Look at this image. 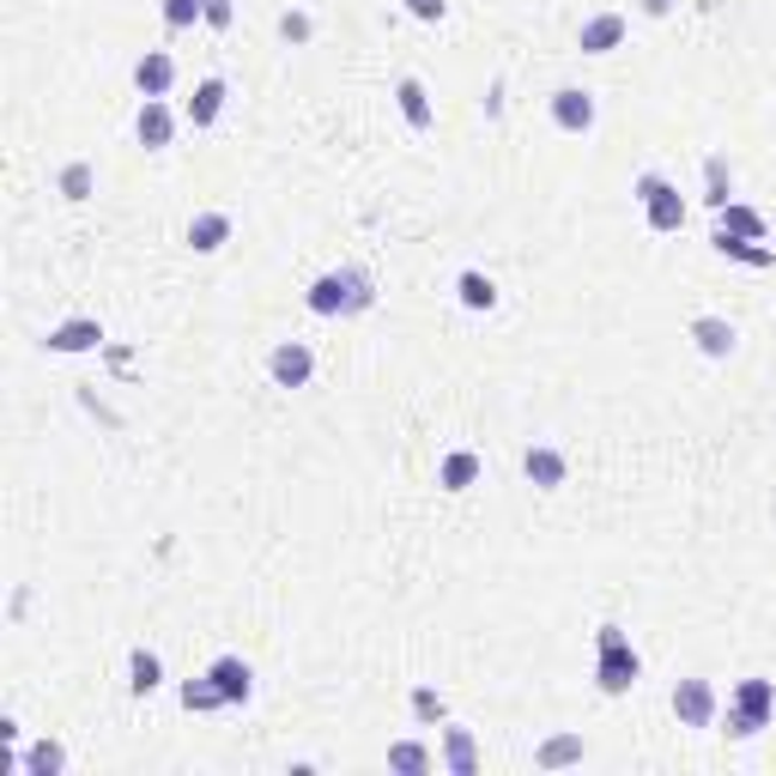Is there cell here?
I'll list each match as a JSON object with an SVG mask.
<instances>
[{
  "label": "cell",
  "instance_id": "cell-11",
  "mask_svg": "<svg viewBox=\"0 0 776 776\" xmlns=\"http://www.w3.org/2000/svg\"><path fill=\"white\" fill-rule=\"evenodd\" d=\"M103 346V321L98 316H73L61 328H49V353H92Z\"/></svg>",
  "mask_w": 776,
  "mask_h": 776
},
{
  "label": "cell",
  "instance_id": "cell-7",
  "mask_svg": "<svg viewBox=\"0 0 776 776\" xmlns=\"http://www.w3.org/2000/svg\"><path fill=\"white\" fill-rule=\"evenodd\" d=\"M552 122H559L564 134H589V127H594V92H582V85H559V92H552Z\"/></svg>",
  "mask_w": 776,
  "mask_h": 776
},
{
  "label": "cell",
  "instance_id": "cell-16",
  "mask_svg": "<svg viewBox=\"0 0 776 776\" xmlns=\"http://www.w3.org/2000/svg\"><path fill=\"white\" fill-rule=\"evenodd\" d=\"M692 340H697V353H704V358H728L741 334H734V321H722V316H697L692 321Z\"/></svg>",
  "mask_w": 776,
  "mask_h": 776
},
{
  "label": "cell",
  "instance_id": "cell-15",
  "mask_svg": "<svg viewBox=\"0 0 776 776\" xmlns=\"http://www.w3.org/2000/svg\"><path fill=\"white\" fill-rule=\"evenodd\" d=\"M395 98H400V115H407V127H419V134H425V127L437 122V110H431V92H425V80H412V73H407V80H395Z\"/></svg>",
  "mask_w": 776,
  "mask_h": 776
},
{
  "label": "cell",
  "instance_id": "cell-2",
  "mask_svg": "<svg viewBox=\"0 0 776 776\" xmlns=\"http://www.w3.org/2000/svg\"><path fill=\"white\" fill-rule=\"evenodd\" d=\"M643 662L637 650H631V637L619 625H601V637H594V685H601L606 697H625L631 685H637Z\"/></svg>",
  "mask_w": 776,
  "mask_h": 776
},
{
  "label": "cell",
  "instance_id": "cell-6",
  "mask_svg": "<svg viewBox=\"0 0 776 776\" xmlns=\"http://www.w3.org/2000/svg\"><path fill=\"white\" fill-rule=\"evenodd\" d=\"M134 134H140V146H146V152H164V146H171V140H176V115H171V103H164V98H146V103H140Z\"/></svg>",
  "mask_w": 776,
  "mask_h": 776
},
{
  "label": "cell",
  "instance_id": "cell-34",
  "mask_svg": "<svg viewBox=\"0 0 776 776\" xmlns=\"http://www.w3.org/2000/svg\"><path fill=\"white\" fill-rule=\"evenodd\" d=\"M674 7H680V0H643V12H650V19H667Z\"/></svg>",
  "mask_w": 776,
  "mask_h": 776
},
{
  "label": "cell",
  "instance_id": "cell-4",
  "mask_svg": "<svg viewBox=\"0 0 776 776\" xmlns=\"http://www.w3.org/2000/svg\"><path fill=\"white\" fill-rule=\"evenodd\" d=\"M716 685L709 680H680L674 685V716L685 722V728H709V722H716Z\"/></svg>",
  "mask_w": 776,
  "mask_h": 776
},
{
  "label": "cell",
  "instance_id": "cell-14",
  "mask_svg": "<svg viewBox=\"0 0 776 776\" xmlns=\"http://www.w3.org/2000/svg\"><path fill=\"white\" fill-rule=\"evenodd\" d=\"M734 709H741V716H753L758 728H770V716H776V685H770V680H741V692H734Z\"/></svg>",
  "mask_w": 776,
  "mask_h": 776
},
{
  "label": "cell",
  "instance_id": "cell-25",
  "mask_svg": "<svg viewBox=\"0 0 776 776\" xmlns=\"http://www.w3.org/2000/svg\"><path fill=\"white\" fill-rule=\"evenodd\" d=\"M92 188H98V171L85 159H73L68 171H61V194H68V201H92Z\"/></svg>",
  "mask_w": 776,
  "mask_h": 776
},
{
  "label": "cell",
  "instance_id": "cell-1",
  "mask_svg": "<svg viewBox=\"0 0 776 776\" xmlns=\"http://www.w3.org/2000/svg\"><path fill=\"white\" fill-rule=\"evenodd\" d=\"M304 304L316 309V316H365V309L377 304V286H370L365 267H334V274H321L316 286L304 292Z\"/></svg>",
  "mask_w": 776,
  "mask_h": 776
},
{
  "label": "cell",
  "instance_id": "cell-21",
  "mask_svg": "<svg viewBox=\"0 0 776 776\" xmlns=\"http://www.w3.org/2000/svg\"><path fill=\"white\" fill-rule=\"evenodd\" d=\"M456 292H461V304H468V309H491V304H498V286H491L480 267H468V274L456 279Z\"/></svg>",
  "mask_w": 776,
  "mask_h": 776
},
{
  "label": "cell",
  "instance_id": "cell-8",
  "mask_svg": "<svg viewBox=\"0 0 776 776\" xmlns=\"http://www.w3.org/2000/svg\"><path fill=\"white\" fill-rule=\"evenodd\" d=\"M206 674H213V685L225 692V704H249V697H255V667L243 662V655H218Z\"/></svg>",
  "mask_w": 776,
  "mask_h": 776
},
{
  "label": "cell",
  "instance_id": "cell-26",
  "mask_svg": "<svg viewBox=\"0 0 776 776\" xmlns=\"http://www.w3.org/2000/svg\"><path fill=\"white\" fill-rule=\"evenodd\" d=\"M24 770H31V776H55V770H68V753H61L55 741H37L31 753H24Z\"/></svg>",
  "mask_w": 776,
  "mask_h": 776
},
{
  "label": "cell",
  "instance_id": "cell-22",
  "mask_svg": "<svg viewBox=\"0 0 776 776\" xmlns=\"http://www.w3.org/2000/svg\"><path fill=\"white\" fill-rule=\"evenodd\" d=\"M722 237H765V218L753 213V206H722Z\"/></svg>",
  "mask_w": 776,
  "mask_h": 776
},
{
  "label": "cell",
  "instance_id": "cell-24",
  "mask_svg": "<svg viewBox=\"0 0 776 776\" xmlns=\"http://www.w3.org/2000/svg\"><path fill=\"white\" fill-rule=\"evenodd\" d=\"M388 770H407V776H425L431 770V753H425L419 741H395L388 746Z\"/></svg>",
  "mask_w": 776,
  "mask_h": 776
},
{
  "label": "cell",
  "instance_id": "cell-5",
  "mask_svg": "<svg viewBox=\"0 0 776 776\" xmlns=\"http://www.w3.org/2000/svg\"><path fill=\"white\" fill-rule=\"evenodd\" d=\"M267 370H274L279 388H304L309 377H316V353H309L304 340H279L274 353H267Z\"/></svg>",
  "mask_w": 776,
  "mask_h": 776
},
{
  "label": "cell",
  "instance_id": "cell-3",
  "mask_svg": "<svg viewBox=\"0 0 776 776\" xmlns=\"http://www.w3.org/2000/svg\"><path fill=\"white\" fill-rule=\"evenodd\" d=\"M637 201H643V218H650V231H662V237H674V231L685 225V201H680V188L667 183L662 171H643V176H637Z\"/></svg>",
  "mask_w": 776,
  "mask_h": 776
},
{
  "label": "cell",
  "instance_id": "cell-9",
  "mask_svg": "<svg viewBox=\"0 0 776 776\" xmlns=\"http://www.w3.org/2000/svg\"><path fill=\"white\" fill-rule=\"evenodd\" d=\"M625 43V12H594V19H582L576 31V49L582 55H606V49Z\"/></svg>",
  "mask_w": 776,
  "mask_h": 776
},
{
  "label": "cell",
  "instance_id": "cell-19",
  "mask_svg": "<svg viewBox=\"0 0 776 776\" xmlns=\"http://www.w3.org/2000/svg\"><path fill=\"white\" fill-rule=\"evenodd\" d=\"M159 685H164V662H159V655H152V650H134V655H127V692H134V697H152Z\"/></svg>",
  "mask_w": 776,
  "mask_h": 776
},
{
  "label": "cell",
  "instance_id": "cell-30",
  "mask_svg": "<svg viewBox=\"0 0 776 776\" xmlns=\"http://www.w3.org/2000/svg\"><path fill=\"white\" fill-rule=\"evenodd\" d=\"M407 12H412V19H425V24H437L449 12V0H407Z\"/></svg>",
  "mask_w": 776,
  "mask_h": 776
},
{
  "label": "cell",
  "instance_id": "cell-32",
  "mask_svg": "<svg viewBox=\"0 0 776 776\" xmlns=\"http://www.w3.org/2000/svg\"><path fill=\"white\" fill-rule=\"evenodd\" d=\"M231 19H237V7H231V0H206V24H213V31H225Z\"/></svg>",
  "mask_w": 776,
  "mask_h": 776
},
{
  "label": "cell",
  "instance_id": "cell-31",
  "mask_svg": "<svg viewBox=\"0 0 776 776\" xmlns=\"http://www.w3.org/2000/svg\"><path fill=\"white\" fill-rule=\"evenodd\" d=\"M722 722H728V734H734V741H753V734H758V722H753V716H741L734 704H728V716H722Z\"/></svg>",
  "mask_w": 776,
  "mask_h": 776
},
{
  "label": "cell",
  "instance_id": "cell-12",
  "mask_svg": "<svg viewBox=\"0 0 776 776\" xmlns=\"http://www.w3.org/2000/svg\"><path fill=\"white\" fill-rule=\"evenodd\" d=\"M134 85H140L146 98H164V92L176 85V61L164 55V49H146V55L134 61Z\"/></svg>",
  "mask_w": 776,
  "mask_h": 776
},
{
  "label": "cell",
  "instance_id": "cell-27",
  "mask_svg": "<svg viewBox=\"0 0 776 776\" xmlns=\"http://www.w3.org/2000/svg\"><path fill=\"white\" fill-rule=\"evenodd\" d=\"M183 709H225V692L213 685V674H201V680L183 685Z\"/></svg>",
  "mask_w": 776,
  "mask_h": 776
},
{
  "label": "cell",
  "instance_id": "cell-18",
  "mask_svg": "<svg viewBox=\"0 0 776 776\" xmlns=\"http://www.w3.org/2000/svg\"><path fill=\"white\" fill-rule=\"evenodd\" d=\"M473 480H480V456H473V449H449L443 468H437V486H443V491H468Z\"/></svg>",
  "mask_w": 776,
  "mask_h": 776
},
{
  "label": "cell",
  "instance_id": "cell-10",
  "mask_svg": "<svg viewBox=\"0 0 776 776\" xmlns=\"http://www.w3.org/2000/svg\"><path fill=\"white\" fill-rule=\"evenodd\" d=\"M522 473L534 480L540 491H559L564 486V473H571V461H564V449H552V443H534L522 456Z\"/></svg>",
  "mask_w": 776,
  "mask_h": 776
},
{
  "label": "cell",
  "instance_id": "cell-13",
  "mask_svg": "<svg viewBox=\"0 0 776 776\" xmlns=\"http://www.w3.org/2000/svg\"><path fill=\"white\" fill-rule=\"evenodd\" d=\"M225 98H231V85L225 80H201L194 85V98H188V127H213L218 115H225Z\"/></svg>",
  "mask_w": 776,
  "mask_h": 776
},
{
  "label": "cell",
  "instance_id": "cell-28",
  "mask_svg": "<svg viewBox=\"0 0 776 776\" xmlns=\"http://www.w3.org/2000/svg\"><path fill=\"white\" fill-rule=\"evenodd\" d=\"M206 19V0H164V24L171 31H188V24Z\"/></svg>",
  "mask_w": 776,
  "mask_h": 776
},
{
  "label": "cell",
  "instance_id": "cell-17",
  "mask_svg": "<svg viewBox=\"0 0 776 776\" xmlns=\"http://www.w3.org/2000/svg\"><path fill=\"white\" fill-rule=\"evenodd\" d=\"M225 237H231V213H194V218H188V249H194V255L225 249Z\"/></svg>",
  "mask_w": 776,
  "mask_h": 776
},
{
  "label": "cell",
  "instance_id": "cell-29",
  "mask_svg": "<svg viewBox=\"0 0 776 776\" xmlns=\"http://www.w3.org/2000/svg\"><path fill=\"white\" fill-rule=\"evenodd\" d=\"M412 716H419V722H443V697H437L431 685H419V692H412Z\"/></svg>",
  "mask_w": 776,
  "mask_h": 776
},
{
  "label": "cell",
  "instance_id": "cell-33",
  "mask_svg": "<svg viewBox=\"0 0 776 776\" xmlns=\"http://www.w3.org/2000/svg\"><path fill=\"white\" fill-rule=\"evenodd\" d=\"M279 31H286V37H309V19H304V12H286V19H279Z\"/></svg>",
  "mask_w": 776,
  "mask_h": 776
},
{
  "label": "cell",
  "instance_id": "cell-20",
  "mask_svg": "<svg viewBox=\"0 0 776 776\" xmlns=\"http://www.w3.org/2000/svg\"><path fill=\"white\" fill-rule=\"evenodd\" d=\"M443 765L456 776H473L480 770V746H473L468 728H443Z\"/></svg>",
  "mask_w": 776,
  "mask_h": 776
},
{
  "label": "cell",
  "instance_id": "cell-23",
  "mask_svg": "<svg viewBox=\"0 0 776 776\" xmlns=\"http://www.w3.org/2000/svg\"><path fill=\"white\" fill-rule=\"evenodd\" d=\"M576 758H582V741H576V734H559V741H547L534 753V765L540 770H559V765H576Z\"/></svg>",
  "mask_w": 776,
  "mask_h": 776
}]
</instances>
